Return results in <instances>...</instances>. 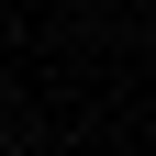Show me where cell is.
I'll list each match as a JSON object with an SVG mask.
<instances>
[]
</instances>
